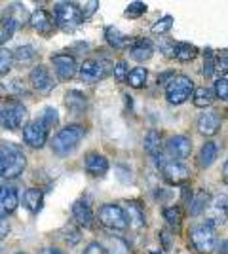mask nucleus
Instances as JSON below:
<instances>
[{"mask_svg": "<svg viewBox=\"0 0 228 254\" xmlns=\"http://www.w3.org/2000/svg\"><path fill=\"white\" fill-rule=\"evenodd\" d=\"M27 165L23 150L13 142H0V177L15 179L19 177Z\"/></svg>", "mask_w": 228, "mask_h": 254, "instance_id": "f257e3e1", "label": "nucleus"}, {"mask_svg": "<svg viewBox=\"0 0 228 254\" xmlns=\"http://www.w3.org/2000/svg\"><path fill=\"white\" fill-rule=\"evenodd\" d=\"M84 127L78 126V124H71V126L63 127L54 138H52V150L54 154H57L59 158H65L69 154H73L78 144L82 142L84 138Z\"/></svg>", "mask_w": 228, "mask_h": 254, "instance_id": "f03ea898", "label": "nucleus"}, {"mask_svg": "<svg viewBox=\"0 0 228 254\" xmlns=\"http://www.w3.org/2000/svg\"><path fill=\"white\" fill-rule=\"evenodd\" d=\"M27 19L31 21V15L27 13V10L23 6H17V4L10 6L8 10L4 11L2 21H0V44L11 40L13 32L17 31L21 25H25Z\"/></svg>", "mask_w": 228, "mask_h": 254, "instance_id": "7ed1b4c3", "label": "nucleus"}, {"mask_svg": "<svg viewBox=\"0 0 228 254\" xmlns=\"http://www.w3.org/2000/svg\"><path fill=\"white\" fill-rule=\"evenodd\" d=\"M55 25L61 27L63 31L71 32L78 29L82 23H84V17H82V11L76 6L75 2H59L55 4Z\"/></svg>", "mask_w": 228, "mask_h": 254, "instance_id": "20e7f679", "label": "nucleus"}, {"mask_svg": "<svg viewBox=\"0 0 228 254\" xmlns=\"http://www.w3.org/2000/svg\"><path fill=\"white\" fill-rule=\"evenodd\" d=\"M27 106L21 101H6L0 106V127L15 131L23 126V122L27 120Z\"/></svg>", "mask_w": 228, "mask_h": 254, "instance_id": "39448f33", "label": "nucleus"}, {"mask_svg": "<svg viewBox=\"0 0 228 254\" xmlns=\"http://www.w3.org/2000/svg\"><path fill=\"white\" fill-rule=\"evenodd\" d=\"M194 95V82L188 76H173L165 85V97L171 105H183Z\"/></svg>", "mask_w": 228, "mask_h": 254, "instance_id": "423d86ee", "label": "nucleus"}, {"mask_svg": "<svg viewBox=\"0 0 228 254\" xmlns=\"http://www.w3.org/2000/svg\"><path fill=\"white\" fill-rule=\"evenodd\" d=\"M99 222L105 228L116 230V232H124V230L130 228V220H128L126 211L120 205H114V203H107L99 209Z\"/></svg>", "mask_w": 228, "mask_h": 254, "instance_id": "0eeeda50", "label": "nucleus"}, {"mask_svg": "<svg viewBox=\"0 0 228 254\" xmlns=\"http://www.w3.org/2000/svg\"><path fill=\"white\" fill-rule=\"evenodd\" d=\"M110 63L107 59H86L84 63L80 64L78 72H80V78L82 82L86 84H95L99 80H103L105 76L110 72Z\"/></svg>", "mask_w": 228, "mask_h": 254, "instance_id": "6e6552de", "label": "nucleus"}, {"mask_svg": "<svg viewBox=\"0 0 228 254\" xmlns=\"http://www.w3.org/2000/svg\"><path fill=\"white\" fill-rule=\"evenodd\" d=\"M190 241L200 253L209 254L215 249V228L211 224H198L190 230Z\"/></svg>", "mask_w": 228, "mask_h": 254, "instance_id": "1a4fd4ad", "label": "nucleus"}, {"mask_svg": "<svg viewBox=\"0 0 228 254\" xmlns=\"http://www.w3.org/2000/svg\"><path fill=\"white\" fill-rule=\"evenodd\" d=\"M48 133H50V129L46 127L42 120H33L23 127V140L31 148H42L48 142Z\"/></svg>", "mask_w": 228, "mask_h": 254, "instance_id": "9d476101", "label": "nucleus"}, {"mask_svg": "<svg viewBox=\"0 0 228 254\" xmlns=\"http://www.w3.org/2000/svg\"><path fill=\"white\" fill-rule=\"evenodd\" d=\"M29 80H31V84H33L34 89H36L38 93H42V95H48L55 87L54 76L50 72V68L44 66V64L34 66L33 70H31V74H29Z\"/></svg>", "mask_w": 228, "mask_h": 254, "instance_id": "9b49d317", "label": "nucleus"}, {"mask_svg": "<svg viewBox=\"0 0 228 254\" xmlns=\"http://www.w3.org/2000/svg\"><path fill=\"white\" fill-rule=\"evenodd\" d=\"M158 167L162 169L163 179L169 184H183L190 177V171L179 161H158Z\"/></svg>", "mask_w": 228, "mask_h": 254, "instance_id": "f8f14e48", "label": "nucleus"}, {"mask_svg": "<svg viewBox=\"0 0 228 254\" xmlns=\"http://www.w3.org/2000/svg\"><path fill=\"white\" fill-rule=\"evenodd\" d=\"M52 64H54L55 72L61 80H71L75 78L76 72H78V64H76V59L69 53H57V55H52Z\"/></svg>", "mask_w": 228, "mask_h": 254, "instance_id": "ddd939ff", "label": "nucleus"}, {"mask_svg": "<svg viewBox=\"0 0 228 254\" xmlns=\"http://www.w3.org/2000/svg\"><path fill=\"white\" fill-rule=\"evenodd\" d=\"M167 154L175 159H186L192 152V140L186 137V135H175L167 140L165 144Z\"/></svg>", "mask_w": 228, "mask_h": 254, "instance_id": "4468645a", "label": "nucleus"}, {"mask_svg": "<svg viewBox=\"0 0 228 254\" xmlns=\"http://www.w3.org/2000/svg\"><path fill=\"white\" fill-rule=\"evenodd\" d=\"M29 23L33 25L34 31L42 34V36H50L55 31V19L46 10H34L31 13V21Z\"/></svg>", "mask_w": 228, "mask_h": 254, "instance_id": "2eb2a0df", "label": "nucleus"}, {"mask_svg": "<svg viewBox=\"0 0 228 254\" xmlns=\"http://www.w3.org/2000/svg\"><path fill=\"white\" fill-rule=\"evenodd\" d=\"M19 193L13 186H0V216H6L17 209Z\"/></svg>", "mask_w": 228, "mask_h": 254, "instance_id": "dca6fc26", "label": "nucleus"}, {"mask_svg": "<svg viewBox=\"0 0 228 254\" xmlns=\"http://www.w3.org/2000/svg\"><path fill=\"white\" fill-rule=\"evenodd\" d=\"M198 131L204 135V137H213L217 135L219 129H221V116L215 110H209V112H204L202 116L198 118Z\"/></svg>", "mask_w": 228, "mask_h": 254, "instance_id": "f3484780", "label": "nucleus"}, {"mask_svg": "<svg viewBox=\"0 0 228 254\" xmlns=\"http://www.w3.org/2000/svg\"><path fill=\"white\" fill-rule=\"evenodd\" d=\"M130 53H131V59L137 61V63H145L149 61L154 53V48L149 40L145 38H137V40H131L130 44Z\"/></svg>", "mask_w": 228, "mask_h": 254, "instance_id": "a211bd4d", "label": "nucleus"}, {"mask_svg": "<svg viewBox=\"0 0 228 254\" xmlns=\"http://www.w3.org/2000/svg\"><path fill=\"white\" fill-rule=\"evenodd\" d=\"M86 171L91 177H103L109 171V159L97 152H91L86 156Z\"/></svg>", "mask_w": 228, "mask_h": 254, "instance_id": "6ab92c4d", "label": "nucleus"}, {"mask_svg": "<svg viewBox=\"0 0 228 254\" xmlns=\"http://www.w3.org/2000/svg\"><path fill=\"white\" fill-rule=\"evenodd\" d=\"M73 216H75L76 222L80 224V226H84V228H89L93 224V211H91V207H89V203L86 199L75 201V205H73Z\"/></svg>", "mask_w": 228, "mask_h": 254, "instance_id": "aec40b11", "label": "nucleus"}, {"mask_svg": "<svg viewBox=\"0 0 228 254\" xmlns=\"http://www.w3.org/2000/svg\"><path fill=\"white\" fill-rule=\"evenodd\" d=\"M65 105H67V108H69V112H73L75 116H78V114H84V112H86L87 99L84 93L73 89V91H69L65 95Z\"/></svg>", "mask_w": 228, "mask_h": 254, "instance_id": "412c9836", "label": "nucleus"}, {"mask_svg": "<svg viewBox=\"0 0 228 254\" xmlns=\"http://www.w3.org/2000/svg\"><path fill=\"white\" fill-rule=\"evenodd\" d=\"M145 152L156 159H160V156H162V135L156 129H151L145 135Z\"/></svg>", "mask_w": 228, "mask_h": 254, "instance_id": "4be33fe9", "label": "nucleus"}, {"mask_svg": "<svg viewBox=\"0 0 228 254\" xmlns=\"http://www.w3.org/2000/svg\"><path fill=\"white\" fill-rule=\"evenodd\" d=\"M217 154H219L217 144H215L213 140H207L206 144L202 146V150H200V156H198V165H200L202 169L211 167V165L215 163V159H217Z\"/></svg>", "mask_w": 228, "mask_h": 254, "instance_id": "5701e85b", "label": "nucleus"}, {"mask_svg": "<svg viewBox=\"0 0 228 254\" xmlns=\"http://www.w3.org/2000/svg\"><path fill=\"white\" fill-rule=\"evenodd\" d=\"M42 203H44V193L38 188H29V190L23 193V205L27 207V211H31L33 214H36V212L42 209Z\"/></svg>", "mask_w": 228, "mask_h": 254, "instance_id": "b1692460", "label": "nucleus"}, {"mask_svg": "<svg viewBox=\"0 0 228 254\" xmlns=\"http://www.w3.org/2000/svg\"><path fill=\"white\" fill-rule=\"evenodd\" d=\"M211 205V209L215 211V216L213 218H209L207 220V224H211L213 228H215V224H223L225 220H227V214H228V195H221V197H217L215 201L209 203Z\"/></svg>", "mask_w": 228, "mask_h": 254, "instance_id": "393cba45", "label": "nucleus"}, {"mask_svg": "<svg viewBox=\"0 0 228 254\" xmlns=\"http://www.w3.org/2000/svg\"><path fill=\"white\" fill-rule=\"evenodd\" d=\"M105 38H107L109 46H112L114 50H124V48H128L131 44L130 38L120 29H116V27H107L105 29Z\"/></svg>", "mask_w": 228, "mask_h": 254, "instance_id": "a878e982", "label": "nucleus"}, {"mask_svg": "<svg viewBox=\"0 0 228 254\" xmlns=\"http://www.w3.org/2000/svg\"><path fill=\"white\" fill-rule=\"evenodd\" d=\"M209 203H211V193L206 191V190H200L194 197L190 199V207H188V211H190L192 216H200V214L209 207Z\"/></svg>", "mask_w": 228, "mask_h": 254, "instance_id": "bb28decb", "label": "nucleus"}, {"mask_svg": "<svg viewBox=\"0 0 228 254\" xmlns=\"http://www.w3.org/2000/svg\"><path fill=\"white\" fill-rule=\"evenodd\" d=\"M126 214H128V220H130V226L133 228H143L147 220H145V211L141 209V205L135 201L126 203Z\"/></svg>", "mask_w": 228, "mask_h": 254, "instance_id": "cd10ccee", "label": "nucleus"}, {"mask_svg": "<svg viewBox=\"0 0 228 254\" xmlns=\"http://www.w3.org/2000/svg\"><path fill=\"white\" fill-rule=\"evenodd\" d=\"M198 55V48L188 42H177L175 44V59L181 63H188Z\"/></svg>", "mask_w": 228, "mask_h": 254, "instance_id": "c85d7f7f", "label": "nucleus"}, {"mask_svg": "<svg viewBox=\"0 0 228 254\" xmlns=\"http://www.w3.org/2000/svg\"><path fill=\"white\" fill-rule=\"evenodd\" d=\"M192 101H194V106H198V108L211 106L213 101H215V91L209 89V87H198V89H194Z\"/></svg>", "mask_w": 228, "mask_h": 254, "instance_id": "c756f323", "label": "nucleus"}, {"mask_svg": "<svg viewBox=\"0 0 228 254\" xmlns=\"http://www.w3.org/2000/svg\"><path fill=\"white\" fill-rule=\"evenodd\" d=\"M101 245L105 247V253H109V254H128L130 253L128 243H126L124 239H120V237H107Z\"/></svg>", "mask_w": 228, "mask_h": 254, "instance_id": "7c9ffc66", "label": "nucleus"}, {"mask_svg": "<svg viewBox=\"0 0 228 254\" xmlns=\"http://www.w3.org/2000/svg\"><path fill=\"white\" fill-rule=\"evenodd\" d=\"M147 80H149V70H147L145 66H137V68L130 70V74H128V84H130L133 89L145 87V85H147Z\"/></svg>", "mask_w": 228, "mask_h": 254, "instance_id": "2f4dec72", "label": "nucleus"}, {"mask_svg": "<svg viewBox=\"0 0 228 254\" xmlns=\"http://www.w3.org/2000/svg\"><path fill=\"white\" fill-rule=\"evenodd\" d=\"M34 57H36V50L33 46H19L13 52V61H17L21 64H29L31 61H34Z\"/></svg>", "mask_w": 228, "mask_h": 254, "instance_id": "473e14b6", "label": "nucleus"}, {"mask_svg": "<svg viewBox=\"0 0 228 254\" xmlns=\"http://www.w3.org/2000/svg\"><path fill=\"white\" fill-rule=\"evenodd\" d=\"M163 218L167 220V224H171V226H175V228H179V226H181V220H183V211H181V207H179V205L167 207V209L163 211Z\"/></svg>", "mask_w": 228, "mask_h": 254, "instance_id": "72a5a7b5", "label": "nucleus"}, {"mask_svg": "<svg viewBox=\"0 0 228 254\" xmlns=\"http://www.w3.org/2000/svg\"><path fill=\"white\" fill-rule=\"evenodd\" d=\"M11 64H13V52L0 48V78L10 72Z\"/></svg>", "mask_w": 228, "mask_h": 254, "instance_id": "f704fd0d", "label": "nucleus"}, {"mask_svg": "<svg viewBox=\"0 0 228 254\" xmlns=\"http://www.w3.org/2000/svg\"><path fill=\"white\" fill-rule=\"evenodd\" d=\"M171 27H173V17L171 15H163L152 25V32L154 34H165V32L171 31Z\"/></svg>", "mask_w": 228, "mask_h": 254, "instance_id": "c9c22d12", "label": "nucleus"}, {"mask_svg": "<svg viewBox=\"0 0 228 254\" xmlns=\"http://www.w3.org/2000/svg\"><path fill=\"white\" fill-rule=\"evenodd\" d=\"M40 120L46 124L48 129H54V127H57V124H59V114H57V110H55V108L48 106V108H44V114H42Z\"/></svg>", "mask_w": 228, "mask_h": 254, "instance_id": "e433bc0d", "label": "nucleus"}, {"mask_svg": "<svg viewBox=\"0 0 228 254\" xmlns=\"http://www.w3.org/2000/svg\"><path fill=\"white\" fill-rule=\"evenodd\" d=\"M145 11H147V4L145 2H131L130 6L126 8V11H124V15L130 17V19H135V17H141Z\"/></svg>", "mask_w": 228, "mask_h": 254, "instance_id": "4c0bfd02", "label": "nucleus"}, {"mask_svg": "<svg viewBox=\"0 0 228 254\" xmlns=\"http://www.w3.org/2000/svg\"><path fill=\"white\" fill-rule=\"evenodd\" d=\"M215 72V57H213V50L207 48L206 50V61H204V76L211 78Z\"/></svg>", "mask_w": 228, "mask_h": 254, "instance_id": "58836bf2", "label": "nucleus"}, {"mask_svg": "<svg viewBox=\"0 0 228 254\" xmlns=\"http://www.w3.org/2000/svg\"><path fill=\"white\" fill-rule=\"evenodd\" d=\"M114 78L118 80V82H124V80H128V74H130V68H128V63L126 61H118V63L114 64Z\"/></svg>", "mask_w": 228, "mask_h": 254, "instance_id": "ea45409f", "label": "nucleus"}, {"mask_svg": "<svg viewBox=\"0 0 228 254\" xmlns=\"http://www.w3.org/2000/svg\"><path fill=\"white\" fill-rule=\"evenodd\" d=\"M215 95L221 101H228V80L227 78H219L215 82Z\"/></svg>", "mask_w": 228, "mask_h": 254, "instance_id": "a19ab883", "label": "nucleus"}, {"mask_svg": "<svg viewBox=\"0 0 228 254\" xmlns=\"http://www.w3.org/2000/svg\"><path fill=\"white\" fill-rule=\"evenodd\" d=\"M97 8H99V2L97 0H91V2H86L82 8H80V11H82V17L84 19H87V17H91L95 11H97Z\"/></svg>", "mask_w": 228, "mask_h": 254, "instance_id": "79ce46f5", "label": "nucleus"}, {"mask_svg": "<svg viewBox=\"0 0 228 254\" xmlns=\"http://www.w3.org/2000/svg\"><path fill=\"white\" fill-rule=\"evenodd\" d=\"M65 241H67L69 245H76L78 241H80V232H78V230H75V228H71V226H69V228L65 230Z\"/></svg>", "mask_w": 228, "mask_h": 254, "instance_id": "37998d69", "label": "nucleus"}, {"mask_svg": "<svg viewBox=\"0 0 228 254\" xmlns=\"http://www.w3.org/2000/svg\"><path fill=\"white\" fill-rule=\"evenodd\" d=\"M215 70H217L221 76L228 74V55H223L221 59H217V61H215Z\"/></svg>", "mask_w": 228, "mask_h": 254, "instance_id": "c03bdc74", "label": "nucleus"}, {"mask_svg": "<svg viewBox=\"0 0 228 254\" xmlns=\"http://www.w3.org/2000/svg\"><path fill=\"white\" fill-rule=\"evenodd\" d=\"M82 254H107V253H105V247H103V245L97 243V241H93V243L87 245Z\"/></svg>", "mask_w": 228, "mask_h": 254, "instance_id": "a18cd8bd", "label": "nucleus"}, {"mask_svg": "<svg viewBox=\"0 0 228 254\" xmlns=\"http://www.w3.org/2000/svg\"><path fill=\"white\" fill-rule=\"evenodd\" d=\"M10 233V220L6 216H0V241Z\"/></svg>", "mask_w": 228, "mask_h": 254, "instance_id": "49530a36", "label": "nucleus"}, {"mask_svg": "<svg viewBox=\"0 0 228 254\" xmlns=\"http://www.w3.org/2000/svg\"><path fill=\"white\" fill-rule=\"evenodd\" d=\"M40 254H65V253L59 251V249H55V247H48V249H42Z\"/></svg>", "mask_w": 228, "mask_h": 254, "instance_id": "de8ad7c7", "label": "nucleus"}, {"mask_svg": "<svg viewBox=\"0 0 228 254\" xmlns=\"http://www.w3.org/2000/svg\"><path fill=\"white\" fill-rule=\"evenodd\" d=\"M223 180L228 184V161L225 163V167H223Z\"/></svg>", "mask_w": 228, "mask_h": 254, "instance_id": "09e8293b", "label": "nucleus"}, {"mask_svg": "<svg viewBox=\"0 0 228 254\" xmlns=\"http://www.w3.org/2000/svg\"><path fill=\"white\" fill-rule=\"evenodd\" d=\"M221 254H228V239L221 243Z\"/></svg>", "mask_w": 228, "mask_h": 254, "instance_id": "8fccbe9b", "label": "nucleus"}, {"mask_svg": "<svg viewBox=\"0 0 228 254\" xmlns=\"http://www.w3.org/2000/svg\"><path fill=\"white\" fill-rule=\"evenodd\" d=\"M17 254H27V253H17Z\"/></svg>", "mask_w": 228, "mask_h": 254, "instance_id": "3c124183", "label": "nucleus"}, {"mask_svg": "<svg viewBox=\"0 0 228 254\" xmlns=\"http://www.w3.org/2000/svg\"><path fill=\"white\" fill-rule=\"evenodd\" d=\"M154 254H156V253H154Z\"/></svg>", "mask_w": 228, "mask_h": 254, "instance_id": "603ef678", "label": "nucleus"}]
</instances>
